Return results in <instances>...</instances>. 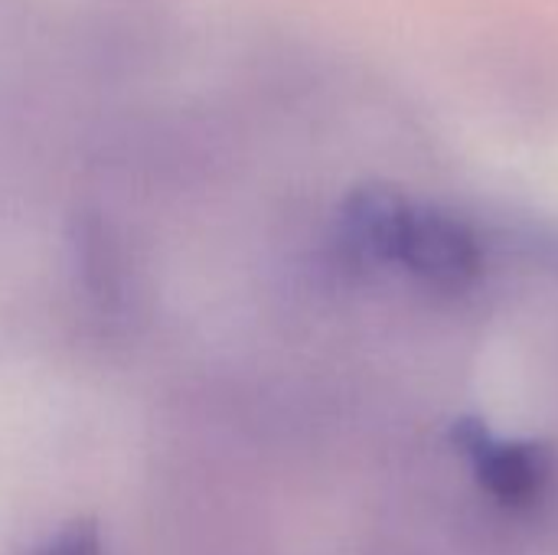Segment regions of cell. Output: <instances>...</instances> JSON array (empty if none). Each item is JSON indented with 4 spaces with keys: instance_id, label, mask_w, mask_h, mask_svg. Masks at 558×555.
Wrapping results in <instances>:
<instances>
[{
    "instance_id": "2",
    "label": "cell",
    "mask_w": 558,
    "mask_h": 555,
    "mask_svg": "<svg viewBox=\"0 0 558 555\" xmlns=\"http://www.w3.org/2000/svg\"><path fill=\"white\" fill-rule=\"evenodd\" d=\"M458 445L474 458L481 487L510 510H526L543 500L553 481V455L536 442H497L481 422L454 429Z\"/></svg>"
},
{
    "instance_id": "3",
    "label": "cell",
    "mask_w": 558,
    "mask_h": 555,
    "mask_svg": "<svg viewBox=\"0 0 558 555\" xmlns=\"http://www.w3.org/2000/svg\"><path fill=\"white\" fill-rule=\"evenodd\" d=\"M412 200L392 186H360L340 209V245L366 265H399Z\"/></svg>"
},
{
    "instance_id": "1",
    "label": "cell",
    "mask_w": 558,
    "mask_h": 555,
    "mask_svg": "<svg viewBox=\"0 0 558 555\" xmlns=\"http://www.w3.org/2000/svg\"><path fill=\"white\" fill-rule=\"evenodd\" d=\"M399 265L432 288L464 291L481 275L484 249L477 242V232L464 219L445 209L412 206L399 249Z\"/></svg>"
},
{
    "instance_id": "4",
    "label": "cell",
    "mask_w": 558,
    "mask_h": 555,
    "mask_svg": "<svg viewBox=\"0 0 558 555\" xmlns=\"http://www.w3.org/2000/svg\"><path fill=\"white\" fill-rule=\"evenodd\" d=\"M33 555H105L101 536L92 523H72L62 533H56L49 543H43Z\"/></svg>"
}]
</instances>
